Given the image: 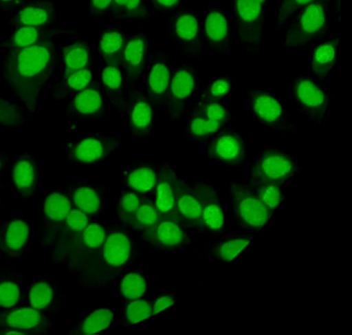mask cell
Segmentation results:
<instances>
[{
    "instance_id": "1",
    "label": "cell",
    "mask_w": 352,
    "mask_h": 335,
    "mask_svg": "<svg viewBox=\"0 0 352 335\" xmlns=\"http://www.w3.org/2000/svg\"><path fill=\"white\" fill-rule=\"evenodd\" d=\"M52 60L50 45L37 43L14 49L7 57L5 76L11 87L28 106H33Z\"/></svg>"
},
{
    "instance_id": "2",
    "label": "cell",
    "mask_w": 352,
    "mask_h": 335,
    "mask_svg": "<svg viewBox=\"0 0 352 335\" xmlns=\"http://www.w3.org/2000/svg\"><path fill=\"white\" fill-rule=\"evenodd\" d=\"M296 169V160L290 154L278 149H263L255 158L250 180L255 185L280 184L292 177Z\"/></svg>"
},
{
    "instance_id": "3",
    "label": "cell",
    "mask_w": 352,
    "mask_h": 335,
    "mask_svg": "<svg viewBox=\"0 0 352 335\" xmlns=\"http://www.w3.org/2000/svg\"><path fill=\"white\" fill-rule=\"evenodd\" d=\"M291 97L298 109L314 121H321L327 114L329 94L312 75L301 74L294 79Z\"/></svg>"
},
{
    "instance_id": "4",
    "label": "cell",
    "mask_w": 352,
    "mask_h": 335,
    "mask_svg": "<svg viewBox=\"0 0 352 335\" xmlns=\"http://www.w3.org/2000/svg\"><path fill=\"white\" fill-rule=\"evenodd\" d=\"M327 24L324 4L314 1L299 10L283 39L287 46L304 45L321 33Z\"/></svg>"
},
{
    "instance_id": "5",
    "label": "cell",
    "mask_w": 352,
    "mask_h": 335,
    "mask_svg": "<svg viewBox=\"0 0 352 335\" xmlns=\"http://www.w3.org/2000/svg\"><path fill=\"white\" fill-rule=\"evenodd\" d=\"M230 197L235 213L243 226L258 230L269 221L273 212L250 188L233 185L230 188Z\"/></svg>"
},
{
    "instance_id": "6",
    "label": "cell",
    "mask_w": 352,
    "mask_h": 335,
    "mask_svg": "<svg viewBox=\"0 0 352 335\" xmlns=\"http://www.w3.org/2000/svg\"><path fill=\"white\" fill-rule=\"evenodd\" d=\"M118 144V138L110 133L87 134L73 142L68 155L76 164H94L105 159Z\"/></svg>"
},
{
    "instance_id": "7",
    "label": "cell",
    "mask_w": 352,
    "mask_h": 335,
    "mask_svg": "<svg viewBox=\"0 0 352 335\" xmlns=\"http://www.w3.org/2000/svg\"><path fill=\"white\" fill-rule=\"evenodd\" d=\"M230 120L231 114L226 107L207 101L194 110L188 121V132L193 138H206L219 131Z\"/></svg>"
},
{
    "instance_id": "8",
    "label": "cell",
    "mask_w": 352,
    "mask_h": 335,
    "mask_svg": "<svg viewBox=\"0 0 352 335\" xmlns=\"http://www.w3.org/2000/svg\"><path fill=\"white\" fill-rule=\"evenodd\" d=\"M197 76L192 67L184 66L174 72L166 96L172 116H179L183 111L197 87Z\"/></svg>"
},
{
    "instance_id": "9",
    "label": "cell",
    "mask_w": 352,
    "mask_h": 335,
    "mask_svg": "<svg viewBox=\"0 0 352 335\" xmlns=\"http://www.w3.org/2000/svg\"><path fill=\"white\" fill-rule=\"evenodd\" d=\"M206 153L210 159L223 164H238L245 155L242 138L231 131L215 135L207 144Z\"/></svg>"
},
{
    "instance_id": "10",
    "label": "cell",
    "mask_w": 352,
    "mask_h": 335,
    "mask_svg": "<svg viewBox=\"0 0 352 335\" xmlns=\"http://www.w3.org/2000/svg\"><path fill=\"white\" fill-rule=\"evenodd\" d=\"M248 102L254 118L265 125H277L283 119L281 103L273 94L264 90H254L248 94Z\"/></svg>"
},
{
    "instance_id": "11",
    "label": "cell",
    "mask_w": 352,
    "mask_h": 335,
    "mask_svg": "<svg viewBox=\"0 0 352 335\" xmlns=\"http://www.w3.org/2000/svg\"><path fill=\"white\" fill-rule=\"evenodd\" d=\"M157 178L155 186V206L162 217L173 219L175 215L176 175L169 167H161L157 170Z\"/></svg>"
},
{
    "instance_id": "12",
    "label": "cell",
    "mask_w": 352,
    "mask_h": 335,
    "mask_svg": "<svg viewBox=\"0 0 352 335\" xmlns=\"http://www.w3.org/2000/svg\"><path fill=\"white\" fill-rule=\"evenodd\" d=\"M195 191L201 202L203 223L212 231L221 230L225 216L217 194L210 186L201 182L197 184Z\"/></svg>"
},
{
    "instance_id": "13",
    "label": "cell",
    "mask_w": 352,
    "mask_h": 335,
    "mask_svg": "<svg viewBox=\"0 0 352 335\" xmlns=\"http://www.w3.org/2000/svg\"><path fill=\"white\" fill-rule=\"evenodd\" d=\"M175 210L190 226L200 225L202 221L201 205L195 191L176 176Z\"/></svg>"
},
{
    "instance_id": "14",
    "label": "cell",
    "mask_w": 352,
    "mask_h": 335,
    "mask_svg": "<svg viewBox=\"0 0 352 335\" xmlns=\"http://www.w3.org/2000/svg\"><path fill=\"white\" fill-rule=\"evenodd\" d=\"M170 77V69L168 62L159 56L150 58L143 76L148 94L155 98L166 96Z\"/></svg>"
},
{
    "instance_id": "15",
    "label": "cell",
    "mask_w": 352,
    "mask_h": 335,
    "mask_svg": "<svg viewBox=\"0 0 352 335\" xmlns=\"http://www.w3.org/2000/svg\"><path fill=\"white\" fill-rule=\"evenodd\" d=\"M146 41L145 38L136 36L124 43L121 50V61L130 80H135L145 63Z\"/></svg>"
},
{
    "instance_id": "16",
    "label": "cell",
    "mask_w": 352,
    "mask_h": 335,
    "mask_svg": "<svg viewBox=\"0 0 352 335\" xmlns=\"http://www.w3.org/2000/svg\"><path fill=\"white\" fill-rule=\"evenodd\" d=\"M69 107L70 110L76 115L91 118L102 114L104 103L99 89L90 85L78 91Z\"/></svg>"
},
{
    "instance_id": "17",
    "label": "cell",
    "mask_w": 352,
    "mask_h": 335,
    "mask_svg": "<svg viewBox=\"0 0 352 335\" xmlns=\"http://www.w3.org/2000/svg\"><path fill=\"white\" fill-rule=\"evenodd\" d=\"M338 40L325 41L318 44L311 56V69L318 77H324L335 67L338 57Z\"/></svg>"
},
{
    "instance_id": "18",
    "label": "cell",
    "mask_w": 352,
    "mask_h": 335,
    "mask_svg": "<svg viewBox=\"0 0 352 335\" xmlns=\"http://www.w3.org/2000/svg\"><path fill=\"white\" fill-rule=\"evenodd\" d=\"M204 32L210 44L215 48L226 50L229 40L227 18L220 11L210 10L204 19Z\"/></svg>"
},
{
    "instance_id": "19",
    "label": "cell",
    "mask_w": 352,
    "mask_h": 335,
    "mask_svg": "<svg viewBox=\"0 0 352 335\" xmlns=\"http://www.w3.org/2000/svg\"><path fill=\"white\" fill-rule=\"evenodd\" d=\"M130 251V241L122 233H111L104 240L103 257L109 266L118 267L125 263Z\"/></svg>"
},
{
    "instance_id": "20",
    "label": "cell",
    "mask_w": 352,
    "mask_h": 335,
    "mask_svg": "<svg viewBox=\"0 0 352 335\" xmlns=\"http://www.w3.org/2000/svg\"><path fill=\"white\" fill-rule=\"evenodd\" d=\"M127 186L139 193H148L155 188L157 172L149 165L135 166L124 174Z\"/></svg>"
},
{
    "instance_id": "21",
    "label": "cell",
    "mask_w": 352,
    "mask_h": 335,
    "mask_svg": "<svg viewBox=\"0 0 352 335\" xmlns=\"http://www.w3.org/2000/svg\"><path fill=\"white\" fill-rule=\"evenodd\" d=\"M114 312L108 308L91 311L82 319L79 330L83 334L96 335L111 331L113 326Z\"/></svg>"
},
{
    "instance_id": "22",
    "label": "cell",
    "mask_w": 352,
    "mask_h": 335,
    "mask_svg": "<svg viewBox=\"0 0 352 335\" xmlns=\"http://www.w3.org/2000/svg\"><path fill=\"white\" fill-rule=\"evenodd\" d=\"M153 116V108L148 101L144 99L135 101L129 116L131 132L138 136L146 134L151 128Z\"/></svg>"
},
{
    "instance_id": "23",
    "label": "cell",
    "mask_w": 352,
    "mask_h": 335,
    "mask_svg": "<svg viewBox=\"0 0 352 335\" xmlns=\"http://www.w3.org/2000/svg\"><path fill=\"white\" fill-rule=\"evenodd\" d=\"M76 206L88 215L96 214L100 208L101 201L96 188L89 185L77 187L72 193Z\"/></svg>"
},
{
    "instance_id": "24",
    "label": "cell",
    "mask_w": 352,
    "mask_h": 335,
    "mask_svg": "<svg viewBox=\"0 0 352 335\" xmlns=\"http://www.w3.org/2000/svg\"><path fill=\"white\" fill-rule=\"evenodd\" d=\"M12 178L15 186L21 191L32 189L36 180V169L33 162L28 158L16 161L12 169Z\"/></svg>"
},
{
    "instance_id": "25",
    "label": "cell",
    "mask_w": 352,
    "mask_h": 335,
    "mask_svg": "<svg viewBox=\"0 0 352 335\" xmlns=\"http://www.w3.org/2000/svg\"><path fill=\"white\" fill-rule=\"evenodd\" d=\"M41 313L34 308H21L10 312L5 318L6 325L17 329H30L42 321Z\"/></svg>"
},
{
    "instance_id": "26",
    "label": "cell",
    "mask_w": 352,
    "mask_h": 335,
    "mask_svg": "<svg viewBox=\"0 0 352 335\" xmlns=\"http://www.w3.org/2000/svg\"><path fill=\"white\" fill-rule=\"evenodd\" d=\"M65 73L69 74L86 67L89 61V50L82 44H72L63 50Z\"/></svg>"
},
{
    "instance_id": "27",
    "label": "cell",
    "mask_w": 352,
    "mask_h": 335,
    "mask_svg": "<svg viewBox=\"0 0 352 335\" xmlns=\"http://www.w3.org/2000/svg\"><path fill=\"white\" fill-rule=\"evenodd\" d=\"M153 234L157 241L166 246H175L182 242L183 230L173 219H161L155 226Z\"/></svg>"
},
{
    "instance_id": "28",
    "label": "cell",
    "mask_w": 352,
    "mask_h": 335,
    "mask_svg": "<svg viewBox=\"0 0 352 335\" xmlns=\"http://www.w3.org/2000/svg\"><path fill=\"white\" fill-rule=\"evenodd\" d=\"M72 208L69 199L63 193L54 192L45 199L44 212L54 221H62L66 218Z\"/></svg>"
},
{
    "instance_id": "29",
    "label": "cell",
    "mask_w": 352,
    "mask_h": 335,
    "mask_svg": "<svg viewBox=\"0 0 352 335\" xmlns=\"http://www.w3.org/2000/svg\"><path fill=\"white\" fill-rule=\"evenodd\" d=\"M263 6L257 0H235V11L239 21L244 25L252 27L261 19Z\"/></svg>"
},
{
    "instance_id": "30",
    "label": "cell",
    "mask_w": 352,
    "mask_h": 335,
    "mask_svg": "<svg viewBox=\"0 0 352 335\" xmlns=\"http://www.w3.org/2000/svg\"><path fill=\"white\" fill-rule=\"evenodd\" d=\"M51 17V11L45 6H30L19 11L16 18L21 25L38 27L46 23Z\"/></svg>"
},
{
    "instance_id": "31",
    "label": "cell",
    "mask_w": 352,
    "mask_h": 335,
    "mask_svg": "<svg viewBox=\"0 0 352 335\" xmlns=\"http://www.w3.org/2000/svg\"><path fill=\"white\" fill-rule=\"evenodd\" d=\"M251 241L249 237L228 239L216 248L214 255L221 261H232L249 246Z\"/></svg>"
},
{
    "instance_id": "32",
    "label": "cell",
    "mask_w": 352,
    "mask_h": 335,
    "mask_svg": "<svg viewBox=\"0 0 352 335\" xmlns=\"http://www.w3.org/2000/svg\"><path fill=\"white\" fill-rule=\"evenodd\" d=\"M175 32L177 36L185 43L197 41L199 32L195 16L189 13L180 15L175 22Z\"/></svg>"
},
{
    "instance_id": "33",
    "label": "cell",
    "mask_w": 352,
    "mask_h": 335,
    "mask_svg": "<svg viewBox=\"0 0 352 335\" xmlns=\"http://www.w3.org/2000/svg\"><path fill=\"white\" fill-rule=\"evenodd\" d=\"M28 225L22 220H14L8 226L5 241L7 247L12 250L21 249L28 237Z\"/></svg>"
},
{
    "instance_id": "34",
    "label": "cell",
    "mask_w": 352,
    "mask_h": 335,
    "mask_svg": "<svg viewBox=\"0 0 352 335\" xmlns=\"http://www.w3.org/2000/svg\"><path fill=\"white\" fill-rule=\"evenodd\" d=\"M146 283L144 279L139 274L131 272L122 279L120 290L122 296L129 300L140 298L145 292Z\"/></svg>"
},
{
    "instance_id": "35",
    "label": "cell",
    "mask_w": 352,
    "mask_h": 335,
    "mask_svg": "<svg viewBox=\"0 0 352 335\" xmlns=\"http://www.w3.org/2000/svg\"><path fill=\"white\" fill-rule=\"evenodd\" d=\"M133 217L138 226L153 231L162 219V215L155 206L147 202L140 204Z\"/></svg>"
},
{
    "instance_id": "36",
    "label": "cell",
    "mask_w": 352,
    "mask_h": 335,
    "mask_svg": "<svg viewBox=\"0 0 352 335\" xmlns=\"http://www.w3.org/2000/svg\"><path fill=\"white\" fill-rule=\"evenodd\" d=\"M262 202L272 212L281 202L280 184L263 183L256 185L254 191Z\"/></svg>"
},
{
    "instance_id": "37",
    "label": "cell",
    "mask_w": 352,
    "mask_h": 335,
    "mask_svg": "<svg viewBox=\"0 0 352 335\" xmlns=\"http://www.w3.org/2000/svg\"><path fill=\"white\" fill-rule=\"evenodd\" d=\"M124 44L122 33L109 30L104 32L99 40V51L104 56L109 57L121 52Z\"/></svg>"
},
{
    "instance_id": "38",
    "label": "cell",
    "mask_w": 352,
    "mask_h": 335,
    "mask_svg": "<svg viewBox=\"0 0 352 335\" xmlns=\"http://www.w3.org/2000/svg\"><path fill=\"white\" fill-rule=\"evenodd\" d=\"M54 296L52 287L45 282L34 285L29 293V301L32 307L41 310L47 307Z\"/></svg>"
},
{
    "instance_id": "39",
    "label": "cell",
    "mask_w": 352,
    "mask_h": 335,
    "mask_svg": "<svg viewBox=\"0 0 352 335\" xmlns=\"http://www.w3.org/2000/svg\"><path fill=\"white\" fill-rule=\"evenodd\" d=\"M39 30L37 27L22 25L17 29L12 37L14 49L24 48L38 43Z\"/></svg>"
},
{
    "instance_id": "40",
    "label": "cell",
    "mask_w": 352,
    "mask_h": 335,
    "mask_svg": "<svg viewBox=\"0 0 352 335\" xmlns=\"http://www.w3.org/2000/svg\"><path fill=\"white\" fill-rule=\"evenodd\" d=\"M125 313L127 321L135 324L152 315V306L146 301L135 299L128 305Z\"/></svg>"
},
{
    "instance_id": "41",
    "label": "cell",
    "mask_w": 352,
    "mask_h": 335,
    "mask_svg": "<svg viewBox=\"0 0 352 335\" xmlns=\"http://www.w3.org/2000/svg\"><path fill=\"white\" fill-rule=\"evenodd\" d=\"M232 89V83L226 77L217 78L210 81L206 88L207 101L215 102L229 95Z\"/></svg>"
},
{
    "instance_id": "42",
    "label": "cell",
    "mask_w": 352,
    "mask_h": 335,
    "mask_svg": "<svg viewBox=\"0 0 352 335\" xmlns=\"http://www.w3.org/2000/svg\"><path fill=\"white\" fill-rule=\"evenodd\" d=\"M105 240V231L102 226L97 223L87 225L82 232V241L91 249L98 248Z\"/></svg>"
},
{
    "instance_id": "43",
    "label": "cell",
    "mask_w": 352,
    "mask_h": 335,
    "mask_svg": "<svg viewBox=\"0 0 352 335\" xmlns=\"http://www.w3.org/2000/svg\"><path fill=\"white\" fill-rule=\"evenodd\" d=\"M92 73L88 68H82L69 74L66 77L67 87L74 91H80L91 85Z\"/></svg>"
},
{
    "instance_id": "44",
    "label": "cell",
    "mask_w": 352,
    "mask_h": 335,
    "mask_svg": "<svg viewBox=\"0 0 352 335\" xmlns=\"http://www.w3.org/2000/svg\"><path fill=\"white\" fill-rule=\"evenodd\" d=\"M316 0H283L277 15V27L281 26L296 11Z\"/></svg>"
},
{
    "instance_id": "45",
    "label": "cell",
    "mask_w": 352,
    "mask_h": 335,
    "mask_svg": "<svg viewBox=\"0 0 352 335\" xmlns=\"http://www.w3.org/2000/svg\"><path fill=\"white\" fill-rule=\"evenodd\" d=\"M100 78L103 85L108 89L116 91L122 87V74L120 69L115 65L105 66L101 72Z\"/></svg>"
},
{
    "instance_id": "46",
    "label": "cell",
    "mask_w": 352,
    "mask_h": 335,
    "mask_svg": "<svg viewBox=\"0 0 352 335\" xmlns=\"http://www.w3.org/2000/svg\"><path fill=\"white\" fill-rule=\"evenodd\" d=\"M19 299V289L16 284L11 281L0 283V306L11 307Z\"/></svg>"
},
{
    "instance_id": "47",
    "label": "cell",
    "mask_w": 352,
    "mask_h": 335,
    "mask_svg": "<svg viewBox=\"0 0 352 335\" xmlns=\"http://www.w3.org/2000/svg\"><path fill=\"white\" fill-rule=\"evenodd\" d=\"M21 114L14 104L0 98V125H16L21 122Z\"/></svg>"
},
{
    "instance_id": "48",
    "label": "cell",
    "mask_w": 352,
    "mask_h": 335,
    "mask_svg": "<svg viewBox=\"0 0 352 335\" xmlns=\"http://www.w3.org/2000/svg\"><path fill=\"white\" fill-rule=\"evenodd\" d=\"M141 203V200L136 193L133 192L124 193L120 202L122 215L133 216Z\"/></svg>"
},
{
    "instance_id": "49",
    "label": "cell",
    "mask_w": 352,
    "mask_h": 335,
    "mask_svg": "<svg viewBox=\"0 0 352 335\" xmlns=\"http://www.w3.org/2000/svg\"><path fill=\"white\" fill-rule=\"evenodd\" d=\"M116 11L129 16H140L142 13L141 0H113Z\"/></svg>"
},
{
    "instance_id": "50",
    "label": "cell",
    "mask_w": 352,
    "mask_h": 335,
    "mask_svg": "<svg viewBox=\"0 0 352 335\" xmlns=\"http://www.w3.org/2000/svg\"><path fill=\"white\" fill-rule=\"evenodd\" d=\"M67 226L74 231L83 230L88 224V218L80 209L71 210L65 218Z\"/></svg>"
},
{
    "instance_id": "51",
    "label": "cell",
    "mask_w": 352,
    "mask_h": 335,
    "mask_svg": "<svg viewBox=\"0 0 352 335\" xmlns=\"http://www.w3.org/2000/svg\"><path fill=\"white\" fill-rule=\"evenodd\" d=\"M174 303L175 300L168 295L158 298L152 306V315H155L168 309Z\"/></svg>"
},
{
    "instance_id": "52",
    "label": "cell",
    "mask_w": 352,
    "mask_h": 335,
    "mask_svg": "<svg viewBox=\"0 0 352 335\" xmlns=\"http://www.w3.org/2000/svg\"><path fill=\"white\" fill-rule=\"evenodd\" d=\"M113 0H91V6L94 12L101 13L106 11L112 4Z\"/></svg>"
},
{
    "instance_id": "53",
    "label": "cell",
    "mask_w": 352,
    "mask_h": 335,
    "mask_svg": "<svg viewBox=\"0 0 352 335\" xmlns=\"http://www.w3.org/2000/svg\"><path fill=\"white\" fill-rule=\"evenodd\" d=\"M179 0H153L156 6L162 8H170L175 6Z\"/></svg>"
},
{
    "instance_id": "54",
    "label": "cell",
    "mask_w": 352,
    "mask_h": 335,
    "mask_svg": "<svg viewBox=\"0 0 352 335\" xmlns=\"http://www.w3.org/2000/svg\"><path fill=\"white\" fill-rule=\"evenodd\" d=\"M261 4H264L265 0H257Z\"/></svg>"
},
{
    "instance_id": "55",
    "label": "cell",
    "mask_w": 352,
    "mask_h": 335,
    "mask_svg": "<svg viewBox=\"0 0 352 335\" xmlns=\"http://www.w3.org/2000/svg\"><path fill=\"white\" fill-rule=\"evenodd\" d=\"M1 1H2L3 2H10V1H13V0H1Z\"/></svg>"
},
{
    "instance_id": "56",
    "label": "cell",
    "mask_w": 352,
    "mask_h": 335,
    "mask_svg": "<svg viewBox=\"0 0 352 335\" xmlns=\"http://www.w3.org/2000/svg\"><path fill=\"white\" fill-rule=\"evenodd\" d=\"M1 161H0V169H1Z\"/></svg>"
}]
</instances>
